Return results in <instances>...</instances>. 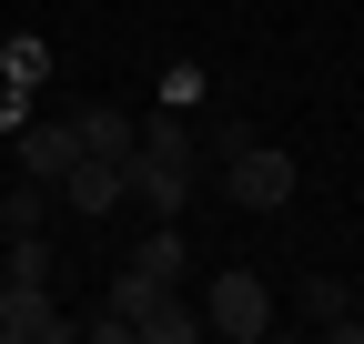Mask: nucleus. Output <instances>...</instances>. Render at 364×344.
<instances>
[{
  "label": "nucleus",
  "mask_w": 364,
  "mask_h": 344,
  "mask_svg": "<svg viewBox=\"0 0 364 344\" xmlns=\"http://www.w3.org/2000/svg\"><path fill=\"white\" fill-rule=\"evenodd\" d=\"M193 172H203V152H193L182 122H152V132L132 142V193L152 203V223H172V213L193 203Z\"/></svg>",
  "instance_id": "f257e3e1"
},
{
  "label": "nucleus",
  "mask_w": 364,
  "mask_h": 344,
  "mask_svg": "<svg viewBox=\"0 0 364 344\" xmlns=\"http://www.w3.org/2000/svg\"><path fill=\"white\" fill-rule=\"evenodd\" d=\"M223 193H233L243 213H284L294 203V152H273L263 132L233 122V132H223Z\"/></svg>",
  "instance_id": "f03ea898"
},
{
  "label": "nucleus",
  "mask_w": 364,
  "mask_h": 344,
  "mask_svg": "<svg viewBox=\"0 0 364 344\" xmlns=\"http://www.w3.org/2000/svg\"><path fill=\"white\" fill-rule=\"evenodd\" d=\"M203 334H223V344H253V334H273V294H263V274H213L203 284Z\"/></svg>",
  "instance_id": "7ed1b4c3"
},
{
  "label": "nucleus",
  "mask_w": 364,
  "mask_h": 344,
  "mask_svg": "<svg viewBox=\"0 0 364 344\" xmlns=\"http://www.w3.org/2000/svg\"><path fill=\"white\" fill-rule=\"evenodd\" d=\"M0 344H71V314L51 284H0Z\"/></svg>",
  "instance_id": "20e7f679"
},
{
  "label": "nucleus",
  "mask_w": 364,
  "mask_h": 344,
  "mask_svg": "<svg viewBox=\"0 0 364 344\" xmlns=\"http://www.w3.org/2000/svg\"><path fill=\"white\" fill-rule=\"evenodd\" d=\"M61 203L81 213V223H91V213H122V203H132V162H112V152H81V162L61 172Z\"/></svg>",
  "instance_id": "39448f33"
},
{
  "label": "nucleus",
  "mask_w": 364,
  "mask_h": 344,
  "mask_svg": "<svg viewBox=\"0 0 364 344\" xmlns=\"http://www.w3.org/2000/svg\"><path fill=\"white\" fill-rule=\"evenodd\" d=\"M61 122H71V142H81V152H112V162H132V142H142V122H132L122 102H71Z\"/></svg>",
  "instance_id": "423d86ee"
},
{
  "label": "nucleus",
  "mask_w": 364,
  "mask_h": 344,
  "mask_svg": "<svg viewBox=\"0 0 364 344\" xmlns=\"http://www.w3.org/2000/svg\"><path fill=\"white\" fill-rule=\"evenodd\" d=\"M21 172H31V183H51L61 193V172L81 162V142H71V122H21V152H11Z\"/></svg>",
  "instance_id": "0eeeda50"
},
{
  "label": "nucleus",
  "mask_w": 364,
  "mask_h": 344,
  "mask_svg": "<svg viewBox=\"0 0 364 344\" xmlns=\"http://www.w3.org/2000/svg\"><path fill=\"white\" fill-rule=\"evenodd\" d=\"M132 334H142V344H203V314H193V304H182V284H162V294H152V304H142V314H132Z\"/></svg>",
  "instance_id": "6e6552de"
},
{
  "label": "nucleus",
  "mask_w": 364,
  "mask_h": 344,
  "mask_svg": "<svg viewBox=\"0 0 364 344\" xmlns=\"http://www.w3.org/2000/svg\"><path fill=\"white\" fill-rule=\"evenodd\" d=\"M51 203H61V193H51V183H31V172H21V183L0 193V233H51Z\"/></svg>",
  "instance_id": "1a4fd4ad"
},
{
  "label": "nucleus",
  "mask_w": 364,
  "mask_h": 344,
  "mask_svg": "<svg viewBox=\"0 0 364 344\" xmlns=\"http://www.w3.org/2000/svg\"><path fill=\"white\" fill-rule=\"evenodd\" d=\"M0 284H51V233H0Z\"/></svg>",
  "instance_id": "9d476101"
},
{
  "label": "nucleus",
  "mask_w": 364,
  "mask_h": 344,
  "mask_svg": "<svg viewBox=\"0 0 364 344\" xmlns=\"http://www.w3.org/2000/svg\"><path fill=\"white\" fill-rule=\"evenodd\" d=\"M132 274H152V284H182V233H142Z\"/></svg>",
  "instance_id": "9b49d317"
},
{
  "label": "nucleus",
  "mask_w": 364,
  "mask_h": 344,
  "mask_svg": "<svg viewBox=\"0 0 364 344\" xmlns=\"http://www.w3.org/2000/svg\"><path fill=\"white\" fill-rule=\"evenodd\" d=\"M344 304H354V294H344V284H334V274H304V314H314V324H334V314H344Z\"/></svg>",
  "instance_id": "f8f14e48"
},
{
  "label": "nucleus",
  "mask_w": 364,
  "mask_h": 344,
  "mask_svg": "<svg viewBox=\"0 0 364 344\" xmlns=\"http://www.w3.org/2000/svg\"><path fill=\"white\" fill-rule=\"evenodd\" d=\"M0 71H11L21 92H31V81H41V41H11V51H0Z\"/></svg>",
  "instance_id": "ddd939ff"
}]
</instances>
